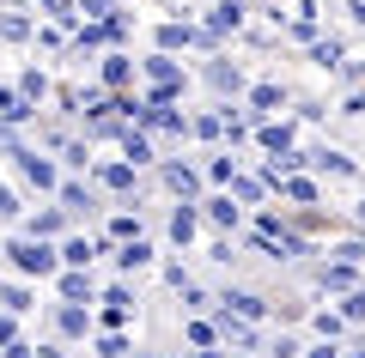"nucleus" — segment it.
<instances>
[{
  "mask_svg": "<svg viewBox=\"0 0 365 358\" xmlns=\"http://www.w3.org/2000/svg\"><path fill=\"white\" fill-rule=\"evenodd\" d=\"M6 261H13L19 273H37V280H49V273H61V249L49 243V237H13V243H6Z\"/></svg>",
  "mask_w": 365,
  "mask_h": 358,
  "instance_id": "f257e3e1",
  "label": "nucleus"
},
{
  "mask_svg": "<svg viewBox=\"0 0 365 358\" xmlns=\"http://www.w3.org/2000/svg\"><path fill=\"white\" fill-rule=\"evenodd\" d=\"M13 158H19V177H25L31 189H43V194H55V189H61V170H55L43 152H31V146H13Z\"/></svg>",
  "mask_w": 365,
  "mask_h": 358,
  "instance_id": "f03ea898",
  "label": "nucleus"
},
{
  "mask_svg": "<svg viewBox=\"0 0 365 358\" xmlns=\"http://www.w3.org/2000/svg\"><path fill=\"white\" fill-rule=\"evenodd\" d=\"M213 31H195V25H158V49L177 55V49H213Z\"/></svg>",
  "mask_w": 365,
  "mask_h": 358,
  "instance_id": "7ed1b4c3",
  "label": "nucleus"
},
{
  "mask_svg": "<svg viewBox=\"0 0 365 358\" xmlns=\"http://www.w3.org/2000/svg\"><path fill=\"white\" fill-rule=\"evenodd\" d=\"M55 292H61V304H91V298H98V285H91V273H86V268H61Z\"/></svg>",
  "mask_w": 365,
  "mask_h": 358,
  "instance_id": "20e7f679",
  "label": "nucleus"
},
{
  "mask_svg": "<svg viewBox=\"0 0 365 358\" xmlns=\"http://www.w3.org/2000/svg\"><path fill=\"white\" fill-rule=\"evenodd\" d=\"M98 304H104V328H128V316H134V292L128 285H110Z\"/></svg>",
  "mask_w": 365,
  "mask_h": 358,
  "instance_id": "39448f33",
  "label": "nucleus"
},
{
  "mask_svg": "<svg viewBox=\"0 0 365 358\" xmlns=\"http://www.w3.org/2000/svg\"><path fill=\"white\" fill-rule=\"evenodd\" d=\"M256 140H262V152H292L299 128H292V122H262V128H256Z\"/></svg>",
  "mask_w": 365,
  "mask_h": 358,
  "instance_id": "423d86ee",
  "label": "nucleus"
},
{
  "mask_svg": "<svg viewBox=\"0 0 365 358\" xmlns=\"http://www.w3.org/2000/svg\"><path fill=\"white\" fill-rule=\"evenodd\" d=\"M220 304H225V310H232V316H237V322H262V316H268V304H262V298H256V292H225V298H220Z\"/></svg>",
  "mask_w": 365,
  "mask_h": 358,
  "instance_id": "0eeeda50",
  "label": "nucleus"
},
{
  "mask_svg": "<svg viewBox=\"0 0 365 358\" xmlns=\"http://www.w3.org/2000/svg\"><path fill=\"white\" fill-rule=\"evenodd\" d=\"M237 25H244V0H220V6L207 13V31H213V37H225V31H237Z\"/></svg>",
  "mask_w": 365,
  "mask_h": 358,
  "instance_id": "6e6552de",
  "label": "nucleus"
},
{
  "mask_svg": "<svg viewBox=\"0 0 365 358\" xmlns=\"http://www.w3.org/2000/svg\"><path fill=\"white\" fill-rule=\"evenodd\" d=\"M122 158H128L134 170L153 164V140H146V128H122Z\"/></svg>",
  "mask_w": 365,
  "mask_h": 358,
  "instance_id": "1a4fd4ad",
  "label": "nucleus"
},
{
  "mask_svg": "<svg viewBox=\"0 0 365 358\" xmlns=\"http://www.w3.org/2000/svg\"><path fill=\"white\" fill-rule=\"evenodd\" d=\"M195 231H201V213H195V206H189V201H182L177 213H170V237H177V243L189 249V243H195Z\"/></svg>",
  "mask_w": 365,
  "mask_h": 358,
  "instance_id": "9d476101",
  "label": "nucleus"
},
{
  "mask_svg": "<svg viewBox=\"0 0 365 358\" xmlns=\"http://www.w3.org/2000/svg\"><path fill=\"white\" fill-rule=\"evenodd\" d=\"M146 261H153V243H146V237H128V243L116 249V268H122V273H134V268H146Z\"/></svg>",
  "mask_w": 365,
  "mask_h": 358,
  "instance_id": "9b49d317",
  "label": "nucleus"
},
{
  "mask_svg": "<svg viewBox=\"0 0 365 358\" xmlns=\"http://www.w3.org/2000/svg\"><path fill=\"white\" fill-rule=\"evenodd\" d=\"M341 61H347V49H341L335 37H317V43H311V67H323V73H335Z\"/></svg>",
  "mask_w": 365,
  "mask_h": 358,
  "instance_id": "f8f14e48",
  "label": "nucleus"
},
{
  "mask_svg": "<svg viewBox=\"0 0 365 358\" xmlns=\"http://www.w3.org/2000/svg\"><path fill=\"white\" fill-rule=\"evenodd\" d=\"M311 158V170H329V177H353V158L335 152V146H323V152H304Z\"/></svg>",
  "mask_w": 365,
  "mask_h": 358,
  "instance_id": "ddd939ff",
  "label": "nucleus"
},
{
  "mask_svg": "<svg viewBox=\"0 0 365 358\" xmlns=\"http://www.w3.org/2000/svg\"><path fill=\"white\" fill-rule=\"evenodd\" d=\"M128 79H134V61H128L122 49H110V55H104V85H110V91H122Z\"/></svg>",
  "mask_w": 365,
  "mask_h": 358,
  "instance_id": "4468645a",
  "label": "nucleus"
},
{
  "mask_svg": "<svg viewBox=\"0 0 365 358\" xmlns=\"http://www.w3.org/2000/svg\"><path fill=\"white\" fill-rule=\"evenodd\" d=\"M55 328H61L67 340H79V334L91 328V316H86V310H79V304H61V310H55Z\"/></svg>",
  "mask_w": 365,
  "mask_h": 358,
  "instance_id": "2eb2a0df",
  "label": "nucleus"
},
{
  "mask_svg": "<svg viewBox=\"0 0 365 358\" xmlns=\"http://www.w3.org/2000/svg\"><path fill=\"white\" fill-rule=\"evenodd\" d=\"M165 182H170V194H182V201H195V189H201V177H195L189 164H170Z\"/></svg>",
  "mask_w": 365,
  "mask_h": 358,
  "instance_id": "dca6fc26",
  "label": "nucleus"
},
{
  "mask_svg": "<svg viewBox=\"0 0 365 358\" xmlns=\"http://www.w3.org/2000/svg\"><path fill=\"white\" fill-rule=\"evenodd\" d=\"M61 225H67V206H43L31 219V237H61Z\"/></svg>",
  "mask_w": 365,
  "mask_h": 358,
  "instance_id": "f3484780",
  "label": "nucleus"
},
{
  "mask_svg": "<svg viewBox=\"0 0 365 358\" xmlns=\"http://www.w3.org/2000/svg\"><path fill=\"white\" fill-rule=\"evenodd\" d=\"M140 67H146V73H153V85H177V79H182V73H177V61H170L165 49H158V55H146Z\"/></svg>",
  "mask_w": 365,
  "mask_h": 358,
  "instance_id": "a211bd4d",
  "label": "nucleus"
},
{
  "mask_svg": "<svg viewBox=\"0 0 365 358\" xmlns=\"http://www.w3.org/2000/svg\"><path fill=\"white\" fill-rule=\"evenodd\" d=\"M317 280H323V292H353V261H329Z\"/></svg>",
  "mask_w": 365,
  "mask_h": 358,
  "instance_id": "6ab92c4d",
  "label": "nucleus"
},
{
  "mask_svg": "<svg viewBox=\"0 0 365 358\" xmlns=\"http://www.w3.org/2000/svg\"><path fill=\"white\" fill-rule=\"evenodd\" d=\"M98 182L116 189V194H128V189H134V164H98Z\"/></svg>",
  "mask_w": 365,
  "mask_h": 358,
  "instance_id": "aec40b11",
  "label": "nucleus"
},
{
  "mask_svg": "<svg viewBox=\"0 0 365 358\" xmlns=\"http://www.w3.org/2000/svg\"><path fill=\"white\" fill-rule=\"evenodd\" d=\"M91 256H98V249H91L86 237H67L61 243V268H91Z\"/></svg>",
  "mask_w": 365,
  "mask_h": 358,
  "instance_id": "412c9836",
  "label": "nucleus"
},
{
  "mask_svg": "<svg viewBox=\"0 0 365 358\" xmlns=\"http://www.w3.org/2000/svg\"><path fill=\"white\" fill-rule=\"evenodd\" d=\"M207 219H213V225H220V231H232V225H237V219H244V213H237V206H232V194H213V201H207Z\"/></svg>",
  "mask_w": 365,
  "mask_h": 358,
  "instance_id": "4be33fe9",
  "label": "nucleus"
},
{
  "mask_svg": "<svg viewBox=\"0 0 365 358\" xmlns=\"http://www.w3.org/2000/svg\"><path fill=\"white\" fill-rule=\"evenodd\" d=\"M207 85H213V91H244V73L225 67V61H213V67H207Z\"/></svg>",
  "mask_w": 365,
  "mask_h": 358,
  "instance_id": "5701e85b",
  "label": "nucleus"
},
{
  "mask_svg": "<svg viewBox=\"0 0 365 358\" xmlns=\"http://www.w3.org/2000/svg\"><path fill=\"white\" fill-rule=\"evenodd\" d=\"M250 110H256V115L280 110V85H250Z\"/></svg>",
  "mask_w": 365,
  "mask_h": 358,
  "instance_id": "b1692460",
  "label": "nucleus"
},
{
  "mask_svg": "<svg viewBox=\"0 0 365 358\" xmlns=\"http://www.w3.org/2000/svg\"><path fill=\"white\" fill-rule=\"evenodd\" d=\"M55 194H61V206H67V213H86V206H91V189H79V182H61Z\"/></svg>",
  "mask_w": 365,
  "mask_h": 358,
  "instance_id": "393cba45",
  "label": "nucleus"
},
{
  "mask_svg": "<svg viewBox=\"0 0 365 358\" xmlns=\"http://www.w3.org/2000/svg\"><path fill=\"white\" fill-rule=\"evenodd\" d=\"M0 304H6V316H25V310H31V292H25V285H0Z\"/></svg>",
  "mask_w": 365,
  "mask_h": 358,
  "instance_id": "a878e982",
  "label": "nucleus"
},
{
  "mask_svg": "<svg viewBox=\"0 0 365 358\" xmlns=\"http://www.w3.org/2000/svg\"><path fill=\"white\" fill-rule=\"evenodd\" d=\"M220 334H225V340H232V346H250V322H237L232 310H225V316H220Z\"/></svg>",
  "mask_w": 365,
  "mask_h": 358,
  "instance_id": "bb28decb",
  "label": "nucleus"
},
{
  "mask_svg": "<svg viewBox=\"0 0 365 358\" xmlns=\"http://www.w3.org/2000/svg\"><path fill=\"white\" fill-rule=\"evenodd\" d=\"M19 91H25V98H31V103H43V98H49V79H43V73H37V67H31V73H25V79H19Z\"/></svg>",
  "mask_w": 365,
  "mask_h": 358,
  "instance_id": "cd10ccee",
  "label": "nucleus"
},
{
  "mask_svg": "<svg viewBox=\"0 0 365 358\" xmlns=\"http://www.w3.org/2000/svg\"><path fill=\"white\" fill-rule=\"evenodd\" d=\"M341 328H347L341 310H323V316H317V334H323V340H341Z\"/></svg>",
  "mask_w": 365,
  "mask_h": 358,
  "instance_id": "c85d7f7f",
  "label": "nucleus"
},
{
  "mask_svg": "<svg viewBox=\"0 0 365 358\" xmlns=\"http://www.w3.org/2000/svg\"><path fill=\"white\" fill-rule=\"evenodd\" d=\"M98 352H104V358H128V340H122V328L98 334Z\"/></svg>",
  "mask_w": 365,
  "mask_h": 358,
  "instance_id": "c756f323",
  "label": "nucleus"
},
{
  "mask_svg": "<svg viewBox=\"0 0 365 358\" xmlns=\"http://www.w3.org/2000/svg\"><path fill=\"white\" fill-rule=\"evenodd\" d=\"M232 201L256 206V201H262V182H250V177H232Z\"/></svg>",
  "mask_w": 365,
  "mask_h": 358,
  "instance_id": "7c9ffc66",
  "label": "nucleus"
},
{
  "mask_svg": "<svg viewBox=\"0 0 365 358\" xmlns=\"http://www.w3.org/2000/svg\"><path fill=\"white\" fill-rule=\"evenodd\" d=\"M189 134H201V140H220L225 122H220V115H195V122H189Z\"/></svg>",
  "mask_w": 365,
  "mask_h": 358,
  "instance_id": "2f4dec72",
  "label": "nucleus"
},
{
  "mask_svg": "<svg viewBox=\"0 0 365 358\" xmlns=\"http://www.w3.org/2000/svg\"><path fill=\"white\" fill-rule=\"evenodd\" d=\"M110 237H122V243L140 237V219H134V213H116V219H110Z\"/></svg>",
  "mask_w": 365,
  "mask_h": 358,
  "instance_id": "473e14b6",
  "label": "nucleus"
},
{
  "mask_svg": "<svg viewBox=\"0 0 365 358\" xmlns=\"http://www.w3.org/2000/svg\"><path fill=\"white\" fill-rule=\"evenodd\" d=\"M0 37H6V43H25L31 25H25V19H13V13H0Z\"/></svg>",
  "mask_w": 365,
  "mask_h": 358,
  "instance_id": "72a5a7b5",
  "label": "nucleus"
},
{
  "mask_svg": "<svg viewBox=\"0 0 365 358\" xmlns=\"http://www.w3.org/2000/svg\"><path fill=\"white\" fill-rule=\"evenodd\" d=\"M220 122H225L232 140H244V134H250V115H244V110H220Z\"/></svg>",
  "mask_w": 365,
  "mask_h": 358,
  "instance_id": "f704fd0d",
  "label": "nucleus"
},
{
  "mask_svg": "<svg viewBox=\"0 0 365 358\" xmlns=\"http://www.w3.org/2000/svg\"><path fill=\"white\" fill-rule=\"evenodd\" d=\"M207 177H213V182H225V189H232V177H237V164H232V158H213V164H207Z\"/></svg>",
  "mask_w": 365,
  "mask_h": 358,
  "instance_id": "c9c22d12",
  "label": "nucleus"
},
{
  "mask_svg": "<svg viewBox=\"0 0 365 358\" xmlns=\"http://www.w3.org/2000/svg\"><path fill=\"white\" fill-rule=\"evenodd\" d=\"M335 256H341V261H353V268H359V261H365V237H347V243H341Z\"/></svg>",
  "mask_w": 365,
  "mask_h": 358,
  "instance_id": "e433bc0d",
  "label": "nucleus"
},
{
  "mask_svg": "<svg viewBox=\"0 0 365 358\" xmlns=\"http://www.w3.org/2000/svg\"><path fill=\"white\" fill-rule=\"evenodd\" d=\"M6 358H55V352H49V346H25V340H13V346H6Z\"/></svg>",
  "mask_w": 365,
  "mask_h": 358,
  "instance_id": "4c0bfd02",
  "label": "nucleus"
},
{
  "mask_svg": "<svg viewBox=\"0 0 365 358\" xmlns=\"http://www.w3.org/2000/svg\"><path fill=\"white\" fill-rule=\"evenodd\" d=\"M341 316H347V322H365V292H347V304H341Z\"/></svg>",
  "mask_w": 365,
  "mask_h": 358,
  "instance_id": "58836bf2",
  "label": "nucleus"
},
{
  "mask_svg": "<svg viewBox=\"0 0 365 358\" xmlns=\"http://www.w3.org/2000/svg\"><path fill=\"white\" fill-rule=\"evenodd\" d=\"M79 13H91V19H110V13H116V0H79Z\"/></svg>",
  "mask_w": 365,
  "mask_h": 358,
  "instance_id": "ea45409f",
  "label": "nucleus"
},
{
  "mask_svg": "<svg viewBox=\"0 0 365 358\" xmlns=\"http://www.w3.org/2000/svg\"><path fill=\"white\" fill-rule=\"evenodd\" d=\"M189 340H195V346H213V322H189Z\"/></svg>",
  "mask_w": 365,
  "mask_h": 358,
  "instance_id": "a19ab883",
  "label": "nucleus"
},
{
  "mask_svg": "<svg viewBox=\"0 0 365 358\" xmlns=\"http://www.w3.org/2000/svg\"><path fill=\"white\" fill-rule=\"evenodd\" d=\"M19 340V328H13V316H0V352H6V346Z\"/></svg>",
  "mask_w": 365,
  "mask_h": 358,
  "instance_id": "79ce46f5",
  "label": "nucleus"
},
{
  "mask_svg": "<svg viewBox=\"0 0 365 358\" xmlns=\"http://www.w3.org/2000/svg\"><path fill=\"white\" fill-rule=\"evenodd\" d=\"M304 358H341V352H335V340H323V346H311Z\"/></svg>",
  "mask_w": 365,
  "mask_h": 358,
  "instance_id": "37998d69",
  "label": "nucleus"
},
{
  "mask_svg": "<svg viewBox=\"0 0 365 358\" xmlns=\"http://www.w3.org/2000/svg\"><path fill=\"white\" fill-rule=\"evenodd\" d=\"M347 115H365V91H353V98H347Z\"/></svg>",
  "mask_w": 365,
  "mask_h": 358,
  "instance_id": "c03bdc74",
  "label": "nucleus"
},
{
  "mask_svg": "<svg viewBox=\"0 0 365 358\" xmlns=\"http://www.w3.org/2000/svg\"><path fill=\"white\" fill-rule=\"evenodd\" d=\"M359 225H365V201H359Z\"/></svg>",
  "mask_w": 365,
  "mask_h": 358,
  "instance_id": "a18cd8bd",
  "label": "nucleus"
},
{
  "mask_svg": "<svg viewBox=\"0 0 365 358\" xmlns=\"http://www.w3.org/2000/svg\"><path fill=\"white\" fill-rule=\"evenodd\" d=\"M353 358H365V352H353Z\"/></svg>",
  "mask_w": 365,
  "mask_h": 358,
  "instance_id": "49530a36",
  "label": "nucleus"
}]
</instances>
